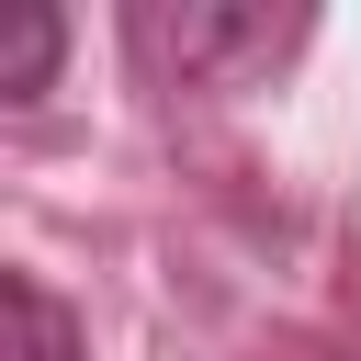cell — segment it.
I'll return each mask as SVG.
<instances>
[{"label": "cell", "mask_w": 361, "mask_h": 361, "mask_svg": "<svg viewBox=\"0 0 361 361\" xmlns=\"http://www.w3.org/2000/svg\"><path fill=\"white\" fill-rule=\"evenodd\" d=\"M305 23H271V11H135V45L169 56L180 79H226V68H271Z\"/></svg>", "instance_id": "1"}, {"label": "cell", "mask_w": 361, "mask_h": 361, "mask_svg": "<svg viewBox=\"0 0 361 361\" xmlns=\"http://www.w3.org/2000/svg\"><path fill=\"white\" fill-rule=\"evenodd\" d=\"M0 316H11V361H79V327H68V305H56L34 271L0 282Z\"/></svg>", "instance_id": "2"}, {"label": "cell", "mask_w": 361, "mask_h": 361, "mask_svg": "<svg viewBox=\"0 0 361 361\" xmlns=\"http://www.w3.org/2000/svg\"><path fill=\"white\" fill-rule=\"evenodd\" d=\"M56 56H68V23H56V11H23V23H11V56H0V102H45Z\"/></svg>", "instance_id": "3"}]
</instances>
